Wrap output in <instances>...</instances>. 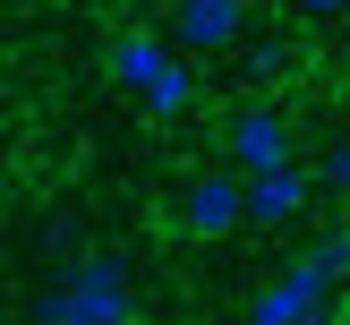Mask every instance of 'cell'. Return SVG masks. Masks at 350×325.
<instances>
[{
    "instance_id": "obj_9",
    "label": "cell",
    "mask_w": 350,
    "mask_h": 325,
    "mask_svg": "<svg viewBox=\"0 0 350 325\" xmlns=\"http://www.w3.org/2000/svg\"><path fill=\"white\" fill-rule=\"evenodd\" d=\"M239 68H248V86H273L291 68V43H273V34H248L239 43Z\"/></svg>"
},
{
    "instance_id": "obj_7",
    "label": "cell",
    "mask_w": 350,
    "mask_h": 325,
    "mask_svg": "<svg viewBox=\"0 0 350 325\" xmlns=\"http://www.w3.org/2000/svg\"><path fill=\"white\" fill-rule=\"evenodd\" d=\"M180 60V34H154V26H137V34H120L111 51H103V77L120 86V94H146L163 68Z\"/></svg>"
},
{
    "instance_id": "obj_3",
    "label": "cell",
    "mask_w": 350,
    "mask_h": 325,
    "mask_svg": "<svg viewBox=\"0 0 350 325\" xmlns=\"http://www.w3.org/2000/svg\"><path fill=\"white\" fill-rule=\"evenodd\" d=\"M180 231L188 239H231V231H248V171H197V180L180 188Z\"/></svg>"
},
{
    "instance_id": "obj_4",
    "label": "cell",
    "mask_w": 350,
    "mask_h": 325,
    "mask_svg": "<svg viewBox=\"0 0 350 325\" xmlns=\"http://www.w3.org/2000/svg\"><path fill=\"white\" fill-rule=\"evenodd\" d=\"M325 197V180H317V163H273V171H248V231H282V222H299L308 205Z\"/></svg>"
},
{
    "instance_id": "obj_13",
    "label": "cell",
    "mask_w": 350,
    "mask_h": 325,
    "mask_svg": "<svg viewBox=\"0 0 350 325\" xmlns=\"http://www.w3.org/2000/svg\"><path fill=\"white\" fill-rule=\"evenodd\" d=\"M120 9H171V0H120Z\"/></svg>"
},
{
    "instance_id": "obj_10",
    "label": "cell",
    "mask_w": 350,
    "mask_h": 325,
    "mask_svg": "<svg viewBox=\"0 0 350 325\" xmlns=\"http://www.w3.org/2000/svg\"><path fill=\"white\" fill-rule=\"evenodd\" d=\"M317 180H325V197H350V129L317 154Z\"/></svg>"
},
{
    "instance_id": "obj_2",
    "label": "cell",
    "mask_w": 350,
    "mask_h": 325,
    "mask_svg": "<svg viewBox=\"0 0 350 325\" xmlns=\"http://www.w3.org/2000/svg\"><path fill=\"white\" fill-rule=\"evenodd\" d=\"M334 291H342V274L308 248V257H291L265 291H248V325H317L325 308H334Z\"/></svg>"
},
{
    "instance_id": "obj_6",
    "label": "cell",
    "mask_w": 350,
    "mask_h": 325,
    "mask_svg": "<svg viewBox=\"0 0 350 325\" xmlns=\"http://www.w3.org/2000/svg\"><path fill=\"white\" fill-rule=\"evenodd\" d=\"M222 146H231L239 171H273V163H291V154H299V137H291L282 103H239L231 129H222Z\"/></svg>"
},
{
    "instance_id": "obj_11",
    "label": "cell",
    "mask_w": 350,
    "mask_h": 325,
    "mask_svg": "<svg viewBox=\"0 0 350 325\" xmlns=\"http://www.w3.org/2000/svg\"><path fill=\"white\" fill-rule=\"evenodd\" d=\"M317 257H325V265H334V274H342V283H350V222H334V231H325V239H317Z\"/></svg>"
},
{
    "instance_id": "obj_5",
    "label": "cell",
    "mask_w": 350,
    "mask_h": 325,
    "mask_svg": "<svg viewBox=\"0 0 350 325\" xmlns=\"http://www.w3.org/2000/svg\"><path fill=\"white\" fill-rule=\"evenodd\" d=\"M171 34L197 60H222L248 43V0H171Z\"/></svg>"
},
{
    "instance_id": "obj_1",
    "label": "cell",
    "mask_w": 350,
    "mask_h": 325,
    "mask_svg": "<svg viewBox=\"0 0 350 325\" xmlns=\"http://www.w3.org/2000/svg\"><path fill=\"white\" fill-rule=\"evenodd\" d=\"M26 317L34 325H129L137 317V274H129V257L94 248V257H77V265H60L26 300Z\"/></svg>"
},
{
    "instance_id": "obj_12",
    "label": "cell",
    "mask_w": 350,
    "mask_h": 325,
    "mask_svg": "<svg viewBox=\"0 0 350 325\" xmlns=\"http://www.w3.org/2000/svg\"><path fill=\"white\" fill-rule=\"evenodd\" d=\"M291 17H317V26H350V0H291Z\"/></svg>"
},
{
    "instance_id": "obj_8",
    "label": "cell",
    "mask_w": 350,
    "mask_h": 325,
    "mask_svg": "<svg viewBox=\"0 0 350 325\" xmlns=\"http://www.w3.org/2000/svg\"><path fill=\"white\" fill-rule=\"evenodd\" d=\"M137 103H146L154 120H180L188 103H197V51H180V60H171V68H163V77H154V86H146Z\"/></svg>"
}]
</instances>
